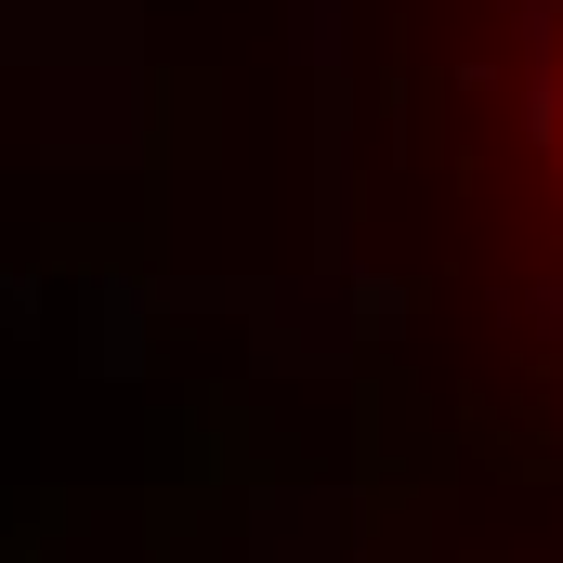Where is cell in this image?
I'll use <instances>...</instances> for the list:
<instances>
[{
    "instance_id": "obj_1",
    "label": "cell",
    "mask_w": 563,
    "mask_h": 563,
    "mask_svg": "<svg viewBox=\"0 0 563 563\" xmlns=\"http://www.w3.org/2000/svg\"><path fill=\"white\" fill-rule=\"evenodd\" d=\"M394 119L445 354L563 432V0H394Z\"/></svg>"
}]
</instances>
